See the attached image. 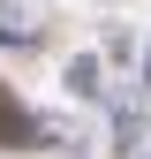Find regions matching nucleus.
I'll return each mask as SVG.
<instances>
[{"instance_id":"obj_2","label":"nucleus","mask_w":151,"mask_h":159,"mask_svg":"<svg viewBox=\"0 0 151 159\" xmlns=\"http://www.w3.org/2000/svg\"><path fill=\"white\" fill-rule=\"evenodd\" d=\"M144 76H151V61H144Z\"/></svg>"},{"instance_id":"obj_1","label":"nucleus","mask_w":151,"mask_h":159,"mask_svg":"<svg viewBox=\"0 0 151 159\" xmlns=\"http://www.w3.org/2000/svg\"><path fill=\"white\" fill-rule=\"evenodd\" d=\"M68 91H98V61H68Z\"/></svg>"}]
</instances>
